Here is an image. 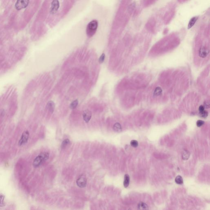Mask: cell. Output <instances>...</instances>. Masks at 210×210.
<instances>
[{
	"mask_svg": "<svg viewBox=\"0 0 210 210\" xmlns=\"http://www.w3.org/2000/svg\"><path fill=\"white\" fill-rule=\"evenodd\" d=\"M190 156V154L188 151H184L183 153L182 157L184 160H187L189 158Z\"/></svg>",
	"mask_w": 210,
	"mask_h": 210,
	"instance_id": "5bb4252c",
	"label": "cell"
},
{
	"mask_svg": "<svg viewBox=\"0 0 210 210\" xmlns=\"http://www.w3.org/2000/svg\"><path fill=\"white\" fill-rule=\"evenodd\" d=\"M83 119L85 121V122H89L91 118V112L88 110H85L83 113Z\"/></svg>",
	"mask_w": 210,
	"mask_h": 210,
	"instance_id": "ba28073f",
	"label": "cell"
},
{
	"mask_svg": "<svg viewBox=\"0 0 210 210\" xmlns=\"http://www.w3.org/2000/svg\"><path fill=\"white\" fill-rule=\"evenodd\" d=\"M138 208L140 210H147L148 209V206L145 203L140 202L138 204Z\"/></svg>",
	"mask_w": 210,
	"mask_h": 210,
	"instance_id": "8fae6325",
	"label": "cell"
},
{
	"mask_svg": "<svg viewBox=\"0 0 210 210\" xmlns=\"http://www.w3.org/2000/svg\"><path fill=\"white\" fill-rule=\"evenodd\" d=\"M46 107L49 111L51 113H52L54 111V109L55 108V105L53 101H50L48 102Z\"/></svg>",
	"mask_w": 210,
	"mask_h": 210,
	"instance_id": "9c48e42d",
	"label": "cell"
},
{
	"mask_svg": "<svg viewBox=\"0 0 210 210\" xmlns=\"http://www.w3.org/2000/svg\"><path fill=\"white\" fill-rule=\"evenodd\" d=\"M204 106V108H209L210 105H209V102H208V101L205 102Z\"/></svg>",
	"mask_w": 210,
	"mask_h": 210,
	"instance_id": "d4e9b609",
	"label": "cell"
},
{
	"mask_svg": "<svg viewBox=\"0 0 210 210\" xmlns=\"http://www.w3.org/2000/svg\"><path fill=\"white\" fill-rule=\"evenodd\" d=\"M29 3V0H17L15 4V8L16 10H21L28 6Z\"/></svg>",
	"mask_w": 210,
	"mask_h": 210,
	"instance_id": "277c9868",
	"label": "cell"
},
{
	"mask_svg": "<svg viewBox=\"0 0 210 210\" xmlns=\"http://www.w3.org/2000/svg\"><path fill=\"white\" fill-rule=\"evenodd\" d=\"M5 197L3 194H0V207H2L5 206Z\"/></svg>",
	"mask_w": 210,
	"mask_h": 210,
	"instance_id": "2e32d148",
	"label": "cell"
},
{
	"mask_svg": "<svg viewBox=\"0 0 210 210\" xmlns=\"http://www.w3.org/2000/svg\"><path fill=\"white\" fill-rule=\"evenodd\" d=\"M69 143H70V141L69 139H65V140H64L63 141L61 147L62 149H64L69 144Z\"/></svg>",
	"mask_w": 210,
	"mask_h": 210,
	"instance_id": "d6986e66",
	"label": "cell"
},
{
	"mask_svg": "<svg viewBox=\"0 0 210 210\" xmlns=\"http://www.w3.org/2000/svg\"><path fill=\"white\" fill-rule=\"evenodd\" d=\"M209 53V50L208 48L203 46L202 47L200 48L199 51V56L200 58H206L207 55Z\"/></svg>",
	"mask_w": 210,
	"mask_h": 210,
	"instance_id": "8992f818",
	"label": "cell"
},
{
	"mask_svg": "<svg viewBox=\"0 0 210 210\" xmlns=\"http://www.w3.org/2000/svg\"><path fill=\"white\" fill-rule=\"evenodd\" d=\"M198 17L197 16H195L193 17L192 18L190 19V20L189 21L188 25V29H190L191 28H192L193 26L195 25V23L197 21V20Z\"/></svg>",
	"mask_w": 210,
	"mask_h": 210,
	"instance_id": "30bf717a",
	"label": "cell"
},
{
	"mask_svg": "<svg viewBox=\"0 0 210 210\" xmlns=\"http://www.w3.org/2000/svg\"><path fill=\"white\" fill-rule=\"evenodd\" d=\"M113 129L116 132H121L122 130V128L120 124H119V123H115L113 126Z\"/></svg>",
	"mask_w": 210,
	"mask_h": 210,
	"instance_id": "9a60e30c",
	"label": "cell"
},
{
	"mask_svg": "<svg viewBox=\"0 0 210 210\" xmlns=\"http://www.w3.org/2000/svg\"><path fill=\"white\" fill-rule=\"evenodd\" d=\"M98 22L96 20H93L88 24L86 28L87 35L89 38L92 37L95 34L97 29Z\"/></svg>",
	"mask_w": 210,
	"mask_h": 210,
	"instance_id": "7a4b0ae2",
	"label": "cell"
},
{
	"mask_svg": "<svg viewBox=\"0 0 210 210\" xmlns=\"http://www.w3.org/2000/svg\"><path fill=\"white\" fill-rule=\"evenodd\" d=\"M204 122L202 120H198L197 122V126L198 127H200V126H202L203 125H204Z\"/></svg>",
	"mask_w": 210,
	"mask_h": 210,
	"instance_id": "603a6c76",
	"label": "cell"
},
{
	"mask_svg": "<svg viewBox=\"0 0 210 210\" xmlns=\"http://www.w3.org/2000/svg\"><path fill=\"white\" fill-rule=\"evenodd\" d=\"M78 103H79V102H78V100L76 99V100H74L70 104V108L71 109H75L76 108V107L77 106Z\"/></svg>",
	"mask_w": 210,
	"mask_h": 210,
	"instance_id": "ac0fdd59",
	"label": "cell"
},
{
	"mask_svg": "<svg viewBox=\"0 0 210 210\" xmlns=\"http://www.w3.org/2000/svg\"><path fill=\"white\" fill-rule=\"evenodd\" d=\"M199 115L200 116L203 118H206L208 115V113L206 110H204L203 111L199 113Z\"/></svg>",
	"mask_w": 210,
	"mask_h": 210,
	"instance_id": "44dd1931",
	"label": "cell"
},
{
	"mask_svg": "<svg viewBox=\"0 0 210 210\" xmlns=\"http://www.w3.org/2000/svg\"><path fill=\"white\" fill-rule=\"evenodd\" d=\"M130 183V177L127 174L124 176V185L125 188H127L129 186Z\"/></svg>",
	"mask_w": 210,
	"mask_h": 210,
	"instance_id": "7c38bea8",
	"label": "cell"
},
{
	"mask_svg": "<svg viewBox=\"0 0 210 210\" xmlns=\"http://www.w3.org/2000/svg\"><path fill=\"white\" fill-rule=\"evenodd\" d=\"M204 109H205V108L204 107L203 105H201V106H200L199 108V113H200V112H201L204 111V110H205Z\"/></svg>",
	"mask_w": 210,
	"mask_h": 210,
	"instance_id": "484cf974",
	"label": "cell"
},
{
	"mask_svg": "<svg viewBox=\"0 0 210 210\" xmlns=\"http://www.w3.org/2000/svg\"><path fill=\"white\" fill-rule=\"evenodd\" d=\"M162 93V90L160 87H158L156 88L154 91V96L157 97L161 95Z\"/></svg>",
	"mask_w": 210,
	"mask_h": 210,
	"instance_id": "4fadbf2b",
	"label": "cell"
},
{
	"mask_svg": "<svg viewBox=\"0 0 210 210\" xmlns=\"http://www.w3.org/2000/svg\"><path fill=\"white\" fill-rule=\"evenodd\" d=\"M175 181L176 184L179 185L182 184L183 183V179L182 177L180 175H178L175 178Z\"/></svg>",
	"mask_w": 210,
	"mask_h": 210,
	"instance_id": "e0dca14e",
	"label": "cell"
},
{
	"mask_svg": "<svg viewBox=\"0 0 210 210\" xmlns=\"http://www.w3.org/2000/svg\"><path fill=\"white\" fill-rule=\"evenodd\" d=\"M49 154L48 153H41L35 158L33 161V166L35 168H38L44 162L49 159Z\"/></svg>",
	"mask_w": 210,
	"mask_h": 210,
	"instance_id": "6da1fadb",
	"label": "cell"
},
{
	"mask_svg": "<svg viewBox=\"0 0 210 210\" xmlns=\"http://www.w3.org/2000/svg\"><path fill=\"white\" fill-rule=\"evenodd\" d=\"M130 144L131 146H133V147H137L138 145V141L135 140H132L131 141Z\"/></svg>",
	"mask_w": 210,
	"mask_h": 210,
	"instance_id": "ffe728a7",
	"label": "cell"
},
{
	"mask_svg": "<svg viewBox=\"0 0 210 210\" xmlns=\"http://www.w3.org/2000/svg\"><path fill=\"white\" fill-rule=\"evenodd\" d=\"M30 138V133L28 130H26L21 134L18 142L19 146H22L27 143Z\"/></svg>",
	"mask_w": 210,
	"mask_h": 210,
	"instance_id": "3957f363",
	"label": "cell"
},
{
	"mask_svg": "<svg viewBox=\"0 0 210 210\" xmlns=\"http://www.w3.org/2000/svg\"><path fill=\"white\" fill-rule=\"evenodd\" d=\"M105 55L104 53H103L102 55H101V56L100 57V58H99V62L100 63H104V60H105Z\"/></svg>",
	"mask_w": 210,
	"mask_h": 210,
	"instance_id": "7402d4cb",
	"label": "cell"
},
{
	"mask_svg": "<svg viewBox=\"0 0 210 210\" xmlns=\"http://www.w3.org/2000/svg\"><path fill=\"white\" fill-rule=\"evenodd\" d=\"M60 7V3L58 0H53L51 3V7L50 13L51 14H55Z\"/></svg>",
	"mask_w": 210,
	"mask_h": 210,
	"instance_id": "5b68a950",
	"label": "cell"
},
{
	"mask_svg": "<svg viewBox=\"0 0 210 210\" xmlns=\"http://www.w3.org/2000/svg\"><path fill=\"white\" fill-rule=\"evenodd\" d=\"M135 4H134V3H133V4L131 5V7H130V10H131V12L133 11L134 9L135 8Z\"/></svg>",
	"mask_w": 210,
	"mask_h": 210,
	"instance_id": "cb8c5ba5",
	"label": "cell"
},
{
	"mask_svg": "<svg viewBox=\"0 0 210 210\" xmlns=\"http://www.w3.org/2000/svg\"><path fill=\"white\" fill-rule=\"evenodd\" d=\"M76 184L80 188H83L86 186L87 179L84 176H80L76 181Z\"/></svg>",
	"mask_w": 210,
	"mask_h": 210,
	"instance_id": "52a82bcc",
	"label": "cell"
}]
</instances>
